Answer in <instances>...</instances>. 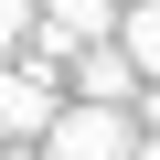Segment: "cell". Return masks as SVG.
Masks as SVG:
<instances>
[{
	"mask_svg": "<svg viewBox=\"0 0 160 160\" xmlns=\"http://www.w3.org/2000/svg\"><path fill=\"white\" fill-rule=\"evenodd\" d=\"M128 149H139V128H128L118 96H75V107H53V128H43V160H128Z\"/></svg>",
	"mask_w": 160,
	"mask_h": 160,
	"instance_id": "1",
	"label": "cell"
},
{
	"mask_svg": "<svg viewBox=\"0 0 160 160\" xmlns=\"http://www.w3.org/2000/svg\"><path fill=\"white\" fill-rule=\"evenodd\" d=\"M118 22H128V0H43V11H32V64H75Z\"/></svg>",
	"mask_w": 160,
	"mask_h": 160,
	"instance_id": "2",
	"label": "cell"
},
{
	"mask_svg": "<svg viewBox=\"0 0 160 160\" xmlns=\"http://www.w3.org/2000/svg\"><path fill=\"white\" fill-rule=\"evenodd\" d=\"M53 128V64H0V139Z\"/></svg>",
	"mask_w": 160,
	"mask_h": 160,
	"instance_id": "3",
	"label": "cell"
},
{
	"mask_svg": "<svg viewBox=\"0 0 160 160\" xmlns=\"http://www.w3.org/2000/svg\"><path fill=\"white\" fill-rule=\"evenodd\" d=\"M75 96H118V107H128V96H139V53H128L118 32L86 43V53H75Z\"/></svg>",
	"mask_w": 160,
	"mask_h": 160,
	"instance_id": "4",
	"label": "cell"
},
{
	"mask_svg": "<svg viewBox=\"0 0 160 160\" xmlns=\"http://www.w3.org/2000/svg\"><path fill=\"white\" fill-rule=\"evenodd\" d=\"M118 43L139 53V75H160V0H128V22H118Z\"/></svg>",
	"mask_w": 160,
	"mask_h": 160,
	"instance_id": "5",
	"label": "cell"
},
{
	"mask_svg": "<svg viewBox=\"0 0 160 160\" xmlns=\"http://www.w3.org/2000/svg\"><path fill=\"white\" fill-rule=\"evenodd\" d=\"M22 43H32V0H0V64H11Z\"/></svg>",
	"mask_w": 160,
	"mask_h": 160,
	"instance_id": "6",
	"label": "cell"
},
{
	"mask_svg": "<svg viewBox=\"0 0 160 160\" xmlns=\"http://www.w3.org/2000/svg\"><path fill=\"white\" fill-rule=\"evenodd\" d=\"M139 118H149V128H160V75H149V96H139Z\"/></svg>",
	"mask_w": 160,
	"mask_h": 160,
	"instance_id": "7",
	"label": "cell"
},
{
	"mask_svg": "<svg viewBox=\"0 0 160 160\" xmlns=\"http://www.w3.org/2000/svg\"><path fill=\"white\" fill-rule=\"evenodd\" d=\"M0 160H43V139H11V149H0Z\"/></svg>",
	"mask_w": 160,
	"mask_h": 160,
	"instance_id": "8",
	"label": "cell"
},
{
	"mask_svg": "<svg viewBox=\"0 0 160 160\" xmlns=\"http://www.w3.org/2000/svg\"><path fill=\"white\" fill-rule=\"evenodd\" d=\"M128 160H160V128H139V149H128Z\"/></svg>",
	"mask_w": 160,
	"mask_h": 160,
	"instance_id": "9",
	"label": "cell"
}]
</instances>
